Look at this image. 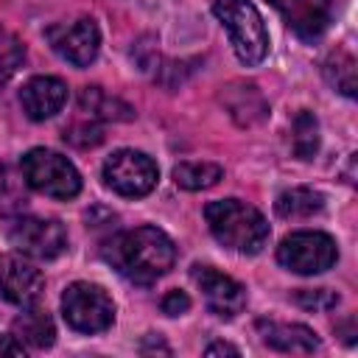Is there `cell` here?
I'll use <instances>...</instances> for the list:
<instances>
[{"label":"cell","mask_w":358,"mask_h":358,"mask_svg":"<svg viewBox=\"0 0 358 358\" xmlns=\"http://www.w3.org/2000/svg\"><path fill=\"white\" fill-rule=\"evenodd\" d=\"M103 260L129 282L151 285L165 277L176 260L173 241L157 227H137L112 235L103 246Z\"/></svg>","instance_id":"obj_1"},{"label":"cell","mask_w":358,"mask_h":358,"mask_svg":"<svg viewBox=\"0 0 358 358\" xmlns=\"http://www.w3.org/2000/svg\"><path fill=\"white\" fill-rule=\"evenodd\" d=\"M207 227L218 243L235 249L241 255H257L268 243V221L246 201L238 199H218L204 207Z\"/></svg>","instance_id":"obj_2"},{"label":"cell","mask_w":358,"mask_h":358,"mask_svg":"<svg viewBox=\"0 0 358 358\" xmlns=\"http://www.w3.org/2000/svg\"><path fill=\"white\" fill-rule=\"evenodd\" d=\"M213 11L229 34V45L243 64H260L268 53V31L252 0H213Z\"/></svg>","instance_id":"obj_3"},{"label":"cell","mask_w":358,"mask_h":358,"mask_svg":"<svg viewBox=\"0 0 358 358\" xmlns=\"http://www.w3.org/2000/svg\"><path fill=\"white\" fill-rule=\"evenodd\" d=\"M20 171L28 187L50 199H73L81 190V176L76 165L50 148H31L20 159Z\"/></svg>","instance_id":"obj_4"},{"label":"cell","mask_w":358,"mask_h":358,"mask_svg":"<svg viewBox=\"0 0 358 358\" xmlns=\"http://www.w3.org/2000/svg\"><path fill=\"white\" fill-rule=\"evenodd\" d=\"M62 316L78 333H101L115 322V302L95 282H73L62 294Z\"/></svg>","instance_id":"obj_5"},{"label":"cell","mask_w":358,"mask_h":358,"mask_svg":"<svg viewBox=\"0 0 358 358\" xmlns=\"http://www.w3.org/2000/svg\"><path fill=\"white\" fill-rule=\"evenodd\" d=\"M277 260L294 274H322L338 260V246L327 232L302 229L282 238L277 246Z\"/></svg>","instance_id":"obj_6"},{"label":"cell","mask_w":358,"mask_h":358,"mask_svg":"<svg viewBox=\"0 0 358 358\" xmlns=\"http://www.w3.org/2000/svg\"><path fill=\"white\" fill-rule=\"evenodd\" d=\"M159 171L157 162L134 148H120L112 157H106L103 162V182L106 187H112L115 193L126 196V199H140L148 196L157 187Z\"/></svg>","instance_id":"obj_7"},{"label":"cell","mask_w":358,"mask_h":358,"mask_svg":"<svg viewBox=\"0 0 358 358\" xmlns=\"http://www.w3.org/2000/svg\"><path fill=\"white\" fill-rule=\"evenodd\" d=\"M11 246L36 260H53L67 249V232L53 218H17L8 229Z\"/></svg>","instance_id":"obj_8"},{"label":"cell","mask_w":358,"mask_h":358,"mask_svg":"<svg viewBox=\"0 0 358 358\" xmlns=\"http://www.w3.org/2000/svg\"><path fill=\"white\" fill-rule=\"evenodd\" d=\"M50 48L70 64L87 67L95 62L98 48H101V31L92 17H78L73 22H56L45 31Z\"/></svg>","instance_id":"obj_9"},{"label":"cell","mask_w":358,"mask_h":358,"mask_svg":"<svg viewBox=\"0 0 358 358\" xmlns=\"http://www.w3.org/2000/svg\"><path fill=\"white\" fill-rule=\"evenodd\" d=\"M42 291H45V277L31 260L20 255L0 257V294L6 302L17 308H31L42 299Z\"/></svg>","instance_id":"obj_10"},{"label":"cell","mask_w":358,"mask_h":358,"mask_svg":"<svg viewBox=\"0 0 358 358\" xmlns=\"http://www.w3.org/2000/svg\"><path fill=\"white\" fill-rule=\"evenodd\" d=\"M190 277H193V282L199 285V291H201L207 308H210L215 316L232 319L235 313L243 310V305H246V288H243L241 282H235L232 277L221 274V271L213 268V266H201V263H196V266L190 268Z\"/></svg>","instance_id":"obj_11"},{"label":"cell","mask_w":358,"mask_h":358,"mask_svg":"<svg viewBox=\"0 0 358 358\" xmlns=\"http://www.w3.org/2000/svg\"><path fill=\"white\" fill-rule=\"evenodd\" d=\"M268 3L282 14V20L294 28V34L308 42L319 39L333 17L330 0H268Z\"/></svg>","instance_id":"obj_12"},{"label":"cell","mask_w":358,"mask_h":358,"mask_svg":"<svg viewBox=\"0 0 358 358\" xmlns=\"http://www.w3.org/2000/svg\"><path fill=\"white\" fill-rule=\"evenodd\" d=\"M67 101V84L56 76H34L22 90H20V103L22 112L31 120H48L53 117Z\"/></svg>","instance_id":"obj_13"},{"label":"cell","mask_w":358,"mask_h":358,"mask_svg":"<svg viewBox=\"0 0 358 358\" xmlns=\"http://www.w3.org/2000/svg\"><path fill=\"white\" fill-rule=\"evenodd\" d=\"M263 344L280 352H313L319 350V338L305 324H277V322H257Z\"/></svg>","instance_id":"obj_14"},{"label":"cell","mask_w":358,"mask_h":358,"mask_svg":"<svg viewBox=\"0 0 358 358\" xmlns=\"http://www.w3.org/2000/svg\"><path fill=\"white\" fill-rule=\"evenodd\" d=\"M14 336H17L22 344L34 347V350H45V347L53 344L56 330H53L50 316H48L45 310H39V308L31 305V308H22V313L17 316V322H14Z\"/></svg>","instance_id":"obj_15"},{"label":"cell","mask_w":358,"mask_h":358,"mask_svg":"<svg viewBox=\"0 0 358 358\" xmlns=\"http://www.w3.org/2000/svg\"><path fill=\"white\" fill-rule=\"evenodd\" d=\"M277 213L282 218H310L324 210V196L313 187H291L277 196Z\"/></svg>","instance_id":"obj_16"},{"label":"cell","mask_w":358,"mask_h":358,"mask_svg":"<svg viewBox=\"0 0 358 358\" xmlns=\"http://www.w3.org/2000/svg\"><path fill=\"white\" fill-rule=\"evenodd\" d=\"M224 176V168L215 162H179L173 168V182L185 190H207Z\"/></svg>","instance_id":"obj_17"},{"label":"cell","mask_w":358,"mask_h":358,"mask_svg":"<svg viewBox=\"0 0 358 358\" xmlns=\"http://www.w3.org/2000/svg\"><path fill=\"white\" fill-rule=\"evenodd\" d=\"M324 78H327V81H330L341 95L352 98V95H355V90H358L355 59H352L350 53H344V50L330 53V59L324 62Z\"/></svg>","instance_id":"obj_18"},{"label":"cell","mask_w":358,"mask_h":358,"mask_svg":"<svg viewBox=\"0 0 358 358\" xmlns=\"http://www.w3.org/2000/svg\"><path fill=\"white\" fill-rule=\"evenodd\" d=\"M291 145H294V154L299 159H310L316 151H319V120L313 112L302 109L296 117H294V126H291Z\"/></svg>","instance_id":"obj_19"},{"label":"cell","mask_w":358,"mask_h":358,"mask_svg":"<svg viewBox=\"0 0 358 358\" xmlns=\"http://www.w3.org/2000/svg\"><path fill=\"white\" fill-rule=\"evenodd\" d=\"M78 106L81 112H87L90 117H115V120H123L120 112H131L126 103L109 98L106 92H101V87H84L81 95H78Z\"/></svg>","instance_id":"obj_20"},{"label":"cell","mask_w":358,"mask_h":358,"mask_svg":"<svg viewBox=\"0 0 358 358\" xmlns=\"http://www.w3.org/2000/svg\"><path fill=\"white\" fill-rule=\"evenodd\" d=\"M25 59V48L20 45V39L8 31L0 28V78H8Z\"/></svg>","instance_id":"obj_21"},{"label":"cell","mask_w":358,"mask_h":358,"mask_svg":"<svg viewBox=\"0 0 358 358\" xmlns=\"http://www.w3.org/2000/svg\"><path fill=\"white\" fill-rule=\"evenodd\" d=\"M294 302L302 305L305 310H327V308L338 305V296L333 291H327V288H313V291H296Z\"/></svg>","instance_id":"obj_22"},{"label":"cell","mask_w":358,"mask_h":358,"mask_svg":"<svg viewBox=\"0 0 358 358\" xmlns=\"http://www.w3.org/2000/svg\"><path fill=\"white\" fill-rule=\"evenodd\" d=\"M101 137H103V134H101V129H98L95 123H76V126H70V129L64 131V140L73 143V145H78V148L98 145Z\"/></svg>","instance_id":"obj_23"},{"label":"cell","mask_w":358,"mask_h":358,"mask_svg":"<svg viewBox=\"0 0 358 358\" xmlns=\"http://www.w3.org/2000/svg\"><path fill=\"white\" fill-rule=\"evenodd\" d=\"M187 308H190V296L185 291H168L162 296V313L168 316H182Z\"/></svg>","instance_id":"obj_24"},{"label":"cell","mask_w":358,"mask_h":358,"mask_svg":"<svg viewBox=\"0 0 358 358\" xmlns=\"http://www.w3.org/2000/svg\"><path fill=\"white\" fill-rule=\"evenodd\" d=\"M0 355H25V344L17 336H0Z\"/></svg>","instance_id":"obj_25"},{"label":"cell","mask_w":358,"mask_h":358,"mask_svg":"<svg viewBox=\"0 0 358 358\" xmlns=\"http://www.w3.org/2000/svg\"><path fill=\"white\" fill-rule=\"evenodd\" d=\"M204 355H241V352H238V347H232V344L215 341V344H210V347L204 350Z\"/></svg>","instance_id":"obj_26"}]
</instances>
